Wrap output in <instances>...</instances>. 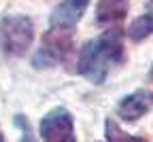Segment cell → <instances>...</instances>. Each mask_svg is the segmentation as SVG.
Returning a JSON list of instances; mask_svg holds the SVG:
<instances>
[{
  "mask_svg": "<svg viewBox=\"0 0 153 142\" xmlns=\"http://www.w3.org/2000/svg\"><path fill=\"white\" fill-rule=\"evenodd\" d=\"M123 62V36L119 28L102 32L83 45L76 62V72L83 78L100 85L106 81L111 68Z\"/></svg>",
  "mask_w": 153,
  "mask_h": 142,
  "instance_id": "6da1fadb",
  "label": "cell"
},
{
  "mask_svg": "<svg viewBox=\"0 0 153 142\" xmlns=\"http://www.w3.org/2000/svg\"><path fill=\"white\" fill-rule=\"evenodd\" d=\"M34 40V24L26 15H4L0 19V47L7 55H24Z\"/></svg>",
  "mask_w": 153,
  "mask_h": 142,
  "instance_id": "7a4b0ae2",
  "label": "cell"
},
{
  "mask_svg": "<svg viewBox=\"0 0 153 142\" xmlns=\"http://www.w3.org/2000/svg\"><path fill=\"white\" fill-rule=\"evenodd\" d=\"M72 49V32H64V30H51L43 36L41 49L34 55V66L36 68H49L60 64L62 59H66V55Z\"/></svg>",
  "mask_w": 153,
  "mask_h": 142,
  "instance_id": "3957f363",
  "label": "cell"
},
{
  "mask_svg": "<svg viewBox=\"0 0 153 142\" xmlns=\"http://www.w3.org/2000/svg\"><path fill=\"white\" fill-rule=\"evenodd\" d=\"M41 136L45 142H76L74 121L66 108H53L41 119Z\"/></svg>",
  "mask_w": 153,
  "mask_h": 142,
  "instance_id": "277c9868",
  "label": "cell"
},
{
  "mask_svg": "<svg viewBox=\"0 0 153 142\" xmlns=\"http://www.w3.org/2000/svg\"><path fill=\"white\" fill-rule=\"evenodd\" d=\"M87 4H89V0H62L49 17V28L72 32L74 26L79 24V19L83 17Z\"/></svg>",
  "mask_w": 153,
  "mask_h": 142,
  "instance_id": "5b68a950",
  "label": "cell"
},
{
  "mask_svg": "<svg viewBox=\"0 0 153 142\" xmlns=\"http://www.w3.org/2000/svg\"><path fill=\"white\" fill-rule=\"evenodd\" d=\"M149 108H151V95L145 89L123 95L117 104V112L123 121H136V119L145 117L149 112Z\"/></svg>",
  "mask_w": 153,
  "mask_h": 142,
  "instance_id": "8992f818",
  "label": "cell"
},
{
  "mask_svg": "<svg viewBox=\"0 0 153 142\" xmlns=\"http://www.w3.org/2000/svg\"><path fill=\"white\" fill-rule=\"evenodd\" d=\"M128 15V0H100L96 7V21L115 24Z\"/></svg>",
  "mask_w": 153,
  "mask_h": 142,
  "instance_id": "52a82bcc",
  "label": "cell"
},
{
  "mask_svg": "<svg viewBox=\"0 0 153 142\" xmlns=\"http://www.w3.org/2000/svg\"><path fill=\"white\" fill-rule=\"evenodd\" d=\"M151 34H153V13H145L136 17L128 28V36L132 40H145Z\"/></svg>",
  "mask_w": 153,
  "mask_h": 142,
  "instance_id": "ba28073f",
  "label": "cell"
},
{
  "mask_svg": "<svg viewBox=\"0 0 153 142\" xmlns=\"http://www.w3.org/2000/svg\"><path fill=\"white\" fill-rule=\"evenodd\" d=\"M106 138H108V142H149V140H145V138L126 134V132H123L117 123H115L113 119L106 121Z\"/></svg>",
  "mask_w": 153,
  "mask_h": 142,
  "instance_id": "9c48e42d",
  "label": "cell"
},
{
  "mask_svg": "<svg viewBox=\"0 0 153 142\" xmlns=\"http://www.w3.org/2000/svg\"><path fill=\"white\" fill-rule=\"evenodd\" d=\"M17 123H19V125H22V127H24V136H22V142H36V140L32 138V134H30V129L26 127V123H24V119H22V117H19V119H17Z\"/></svg>",
  "mask_w": 153,
  "mask_h": 142,
  "instance_id": "30bf717a",
  "label": "cell"
},
{
  "mask_svg": "<svg viewBox=\"0 0 153 142\" xmlns=\"http://www.w3.org/2000/svg\"><path fill=\"white\" fill-rule=\"evenodd\" d=\"M0 142H4V136H2V129H0Z\"/></svg>",
  "mask_w": 153,
  "mask_h": 142,
  "instance_id": "8fae6325",
  "label": "cell"
},
{
  "mask_svg": "<svg viewBox=\"0 0 153 142\" xmlns=\"http://www.w3.org/2000/svg\"><path fill=\"white\" fill-rule=\"evenodd\" d=\"M149 76H151V78H153V68H151V72H149Z\"/></svg>",
  "mask_w": 153,
  "mask_h": 142,
  "instance_id": "7c38bea8",
  "label": "cell"
}]
</instances>
